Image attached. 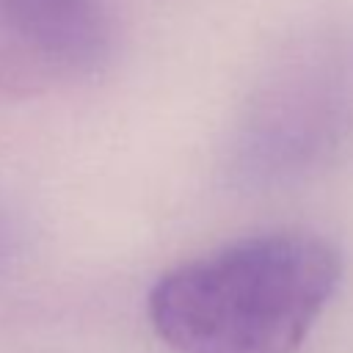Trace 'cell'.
I'll return each instance as SVG.
<instances>
[{
	"instance_id": "cell-1",
	"label": "cell",
	"mask_w": 353,
	"mask_h": 353,
	"mask_svg": "<svg viewBox=\"0 0 353 353\" xmlns=\"http://www.w3.org/2000/svg\"><path fill=\"white\" fill-rule=\"evenodd\" d=\"M339 281L342 256L328 240L268 232L171 268L146 312L176 353H298Z\"/></svg>"
},
{
	"instance_id": "cell-2",
	"label": "cell",
	"mask_w": 353,
	"mask_h": 353,
	"mask_svg": "<svg viewBox=\"0 0 353 353\" xmlns=\"http://www.w3.org/2000/svg\"><path fill=\"white\" fill-rule=\"evenodd\" d=\"M0 25L61 72L97 69L110 44L99 0H0Z\"/></svg>"
}]
</instances>
